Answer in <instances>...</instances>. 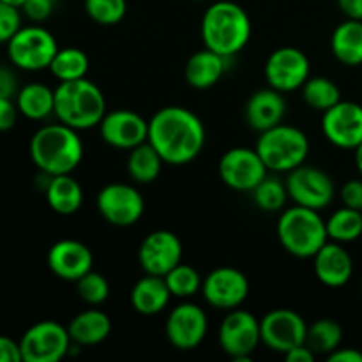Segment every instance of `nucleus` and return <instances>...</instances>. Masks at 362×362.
I'll return each instance as SVG.
<instances>
[{"instance_id":"nucleus-20","label":"nucleus","mask_w":362,"mask_h":362,"mask_svg":"<svg viewBox=\"0 0 362 362\" xmlns=\"http://www.w3.org/2000/svg\"><path fill=\"white\" fill-rule=\"evenodd\" d=\"M48 267L57 278L64 281H74L83 278L92 271L94 255L88 250L87 244L74 239H62L53 244L48 251Z\"/></svg>"},{"instance_id":"nucleus-8","label":"nucleus","mask_w":362,"mask_h":362,"mask_svg":"<svg viewBox=\"0 0 362 362\" xmlns=\"http://www.w3.org/2000/svg\"><path fill=\"white\" fill-rule=\"evenodd\" d=\"M73 341L67 327L55 320H42L25 331L20 339L23 362H59L69 356Z\"/></svg>"},{"instance_id":"nucleus-34","label":"nucleus","mask_w":362,"mask_h":362,"mask_svg":"<svg viewBox=\"0 0 362 362\" xmlns=\"http://www.w3.org/2000/svg\"><path fill=\"white\" fill-rule=\"evenodd\" d=\"M163 278H165L166 285H168L172 297L187 299V297H193L194 293L202 292V283H204V279H202L200 272L193 265H187L180 262V264H177Z\"/></svg>"},{"instance_id":"nucleus-24","label":"nucleus","mask_w":362,"mask_h":362,"mask_svg":"<svg viewBox=\"0 0 362 362\" xmlns=\"http://www.w3.org/2000/svg\"><path fill=\"white\" fill-rule=\"evenodd\" d=\"M226 60L228 59L209 48L193 53L187 59L186 69H184L186 81L193 88H198V90L214 87L225 74Z\"/></svg>"},{"instance_id":"nucleus-7","label":"nucleus","mask_w":362,"mask_h":362,"mask_svg":"<svg viewBox=\"0 0 362 362\" xmlns=\"http://www.w3.org/2000/svg\"><path fill=\"white\" fill-rule=\"evenodd\" d=\"M6 46L11 64L30 73L49 69L53 57L59 52L55 35L37 23L21 27Z\"/></svg>"},{"instance_id":"nucleus-39","label":"nucleus","mask_w":362,"mask_h":362,"mask_svg":"<svg viewBox=\"0 0 362 362\" xmlns=\"http://www.w3.org/2000/svg\"><path fill=\"white\" fill-rule=\"evenodd\" d=\"M59 0H25L21 6V13L34 23L46 21L57 9Z\"/></svg>"},{"instance_id":"nucleus-13","label":"nucleus","mask_w":362,"mask_h":362,"mask_svg":"<svg viewBox=\"0 0 362 362\" xmlns=\"http://www.w3.org/2000/svg\"><path fill=\"white\" fill-rule=\"evenodd\" d=\"M260 334L267 349L285 356L290 350L306 345L308 324L297 311L278 308L260 320Z\"/></svg>"},{"instance_id":"nucleus-4","label":"nucleus","mask_w":362,"mask_h":362,"mask_svg":"<svg viewBox=\"0 0 362 362\" xmlns=\"http://www.w3.org/2000/svg\"><path fill=\"white\" fill-rule=\"evenodd\" d=\"M106 113V99L101 88L87 76L73 81H59L55 88L57 120L73 129H92Z\"/></svg>"},{"instance_id":"nucleus-37","label":"nucleus","mask_w":362,"mask_h":362,"mask_svg":"<svg viewBox=\"0 0 362 362\" xmlns=\"http://www.w3.org/2000/svg\"><path fill=\"white\" fill-rule=\"evenodd\" d=\"M76 292L83 303L90 304V306H99V304L106 303L110 297V283L99 272H87L83 278L76 281Z\"/></svg>"},{"instance_id":"nucleus-43","label":"nucleus","mask_w":362,"mask_h":362,"mask_svg":"<svg viewBox=\"0 0 362 362\" xmlns=\"http://www.w3.org/2000/svg\"><path fill=\"white\" fill-rule=\"evenodd\" d=\"M18 83H16V76H14L13 71L9 67L0 66V95L2 98H16L18 94Z\"/></svg>"},{"instance_id":"nucleus-2","label":"nucleus","mask_w":362,"mask_h":362,"mask_svg":"<svg viewBox=\"0 0 362 362\" xmlns=\"http://www.w3.org/2000/svg\"><path fill=\"white\" fill-rule=\"evenodd\" d=\"M200 30L205 48L232 59L247 46L253 25L243 6L232 0H218L205 9Z\"/></svg>"},{"instance_id":"nucleus-10","label":"nucleus","mask_w":362,"mask_h":362,"mask_svg":"<svg viewBox=\"0 0 362 362\" xmlns=\"http://www.w3.org/2000/svg\"><path fill=\"white\" fill-rule=\"evenodd\" d=\"M285 184L288 198L296 205L322 211L334 200L336 187L329 173L306 163L288 172Z\"/></svg>"},{"instance_id":"nucleus-18","label":"nucleus","mask_w":362,"mask_h":362,"mask_svg":"<svg viewBox=\"0 0 362 362\" xmlns=\"http://www.w3.org/2000/svg\"><path fill=\"white\" fill-rule=\"evenodd\" d=\"M182 243L170 230L151 232L138 247V262L145 274L166 276L182 262Z\"/></svg>"},{"instance_id":"nucleus-36","label":"nucleus","mask_w":362,"mask_h":362,"mask_svg":"<svg viewBox=\"0 0 362 362\" xmlns=\"http://www.w3.org/2000/svg\"><path fill=\"white\" fill-rule=\"evenodd\" d=\"M85 13L103 27L120 23L127 13L126 0H85Z\"/></svg>"},{"instance_id":"nucleus-48","label":"nucleus","mask_w":362,"mask_h":362,"mask_svg":"<svg viewBox=\"0 0 362 362\" xmlns=\"http://www.w3.org/2000/svg\"><path fill=\"white\" fill-rule=\"evenodd\" d=\"M2 2H7V4H11V6H16L21 9V6L25 4V0H2Z\"/></svg>"},{"instance_id":"nucleus-44","label":"nucleus","mask_w":362,"mask_h":362,"mask_svg":"<svg viewBox=\"0 0 362 362\" xmlns=\"http://www.w3.org/2000/svg\"><path fill=\"white\" fill-rule=\"evenodd\" d=\"M338 7L346 20L362 21V0H338Z\"/></svg>"},{"instance_id":"nucleus-3","label":"nucleus","mask_w":362,"mask_h":362,"mask_svg":"<svg viewBox=\"0 0 362 362\" xmlns=\"http://www.w3.org/2000/svg\"><path fill=\"white\" fill-rule=\"evenodd\" d=\"M30 158L46 175L71 173L83 159V141L78 131L66 124H46L32 136Z\"/></svg>"},{"instance_id":"nucleus-30","label":"nucleus","mask_w":362,"mask_h":362,"mask_svg":"<svg viewBox=\"0 0 362 362\" xmlns=\"http://www.w3.org/2000/svg\"><path fill=\"white\" fill-rule=\"evenodd\" d=\"M343 329L332 318H318L308 325L306 345L315 352V356H329L341 346Z\"/></svg>"},{"instance_id":"nucleus-17","label":"nucleus","mask_w":362,"mask_h":362,"mask_svg":"<svg viewBox=\"0 0 362 362\" xmlns=\"http://www.w3.org/2000/svg\"><path fill=\"white\" fill-rule=\"evenodd\" d=\"M322 131L336 147L356 151L362 144V106L341 99L324 112Z\"/></svg>"},{"instance_id":"nucleus-45","label":"nucleus","mask_w":362,"mask_h":362,"mask_svg":"<svg viewBox=\"0 0 362 362\" xmlns=\"http://www.w3.org/2000/svg\"><path fill=\"white\" fill-rule=\"evenodd\" d=\"M329 362H362V352L356 349H336L327 356Z\"/></svg>"},{"instance_id":"nucleus-12","label":"nucleus","mask_w":362,"mask_h":362,"mask_svg":"<svg viewBox=\"0 0 362 362\" xmlns=\"http://www.w3.org/2000/svg\"><path fill=\"white\" fill-rule=\"evenodd\" d=\"M219 179L233 191L251 193L265 177L269 170L262 161L257 148L233 147L221 156L218 163Z\"/></svg>"},{"instance_id":"nucleus-9","label":"nucleus","mask_w":362,"mask_h":362,"mask_svg":"<svg viewBox=\"0 0 362 362\" xmlns=\"http://www.w3.org/2000/svg\"><path fill=\"white\" fill-rule=\"evenodd\" d=\"M218 341L223 352L233 361H250L262 343L260 320L246 310H230L218 331Z\"/></svg>"},{"instance_id":"nucleus-21","label":"nucleus","mask_w":362,"mask_h":362,"mask_svg":"<svg viewBox=\"0 0 362 362\" xmlns=\"http://www.w3.org/2000/svg\"><path fill=\"white\" fill-rule=\"evenodd\" d=\"M313 271L318 281L329 288H341L354 274V260L339 243H325L313 257Z\"/></svg>"},{"instance_id":"nucleus-27","label":"nucleus","mask_w":362,"mask_h":362,"mask_svg":"<svg viewBox=\"0 0 362 362\" xmlns=\"http://www.w3.org/2000/svg\"><path fill=\"white\" fill-rule=\"evenodd\" d=\"M332 55L345 66L362 64V21L345 20L334 28L331 37Z\"/></svg>"},{"instance_id":"nucleus-26","label":"nucleus","mask_w":362,"mask_h":362,"mask_svg":"<svg viewBox=\"0 0 362 362\" xmlns=\"http://www.w3.org/2000/svg\"><path fill=\"white\" fill-rule=\"evenodd\" d=\"M46 202L60 216H71L83 204V187L71 173L49 177L45 187Z\"/></svg>"},{"instance_id":"nucleus-25","label":"nucleus","mask_w":362,"mask_h":362,"mask_svg":"<svg viewBox=\"0 0 362 362\" xmlns=\"http://www.w3.org/2000/svg\"><path fill=\"white\" fill-rule=\"evenodd\" d=\"M71 341L78 346H94L105 341L112 332V320L105 311L98 308H88V310L78 313L67 325Z\"/></svg>"},{"instance_id":"nucleus-49","label":"nucleus","mask_w":362,"mask_h":362,"mask_svg":"<svg viewBox=\"0 0 362 362\" xmlns=\"http://www.w3.org/2000/svg\"><path fill=\"white\" fill-rule=\"evenodd\" d=\"M193 2H204V0H193Z\"/></svg>"},{"instance_id":"nucleus-40","label":"nucleus","mask_w":362,"mask_h":362,"mask_svg":"<svg viewBox=\"0 0 362 362\" xmlns=\"http://www.w3.org/2000/svg\"><path fill=\"white\" fill-rule=\"evenodd\" d=\"M339 198H341L345 207L362 212V179H352L343 184Z\"/></svg>"},{"instance_id":"nucleus-15","label":"nucleus","mask_w":362,"mask_h":362,"mask_svg":"<svg viewBox=\"0 0 362 362\" xmlns=\"http://www.w3.org/2000/svg\"><path fill=\"white\" fill-rule=\"evenodd\" d=\"M202 296L205 303L216 310H235L250 296V281L239 269L218 267L204 278Z\"/></svg>"},{"instance_id":"nucleus-19","label":"nucleus","mask_w":362,"mask_h":362,"mask_svg":"<svg viewBox=\"0 0 362 362\" xmlns=\"http://www.w3.org/2000/svg\"><path fill=\"white\" fill-rule=\"evenodd\" d=\"M99 134L110 147L131 151L148 140V120L133 110H113L99 122Z\"/></svg>"},{"instance_id":"nucleus-29","label":"nucleus","mask_w":362,"mask_h":362,"mask_svg":"<svg viewBox=\"0 0 362 362\" xmlns=\"http://www.w3.org/2000/svg\"><path fill=\"white\" fill-rule=\"evenodd\" d=\"M163 165L165 161H163L161 154L148 141L131 148L129 156H127V173L138 184L154 182L161 173Z\"/></svg>"},{"instance_id":"nucleus-50","label":"nucleus","mask_w":362,"mask_h":362,"mask_svg":"<svg viewBox=\"0 0 362 362\" xmlns=\"http://www.w3.org/2000/svg\"><path fill=\"white\" fill-rule=\"evenodd\" d=\"M361 292H362V281H361Z\"/></svg>"},{"instance_id":"nucleus-33","label":"nucleus","mask_w":362,"mask_h":362,"mask_svg":"<svg viewBox=\"0 0 362 362\" xmlns=\"http://www.w3.org/2000/svg\"><path fill=\"white\" fill-rule=\"evenodd\" d=\"M303 99L308 106L324 113L341 101V90L331 78L310 76L303 85Z\"/></svg>"},{"instance_id":"nucleus-6","label":"nucleus","mask_w":362,"mask_h":362,"mask_svg":"<svg viewBox=\"0 0 362 362\" xmlns=\"http://www.w3.org/2000/svg\"><path fill=\"white\" fill-rule=\"evenodd\" d=\"M255 148L269 172L288 173L306 163L310 156V140L299 127L281 122L262 131Z\"/></svg>"},{"instance_id":"nucleus-16","label":"nucleus","mask_w":362,"mask_h":362,"mask_svg":"<svg viewBox=\"0 0 362 362\" xmlns=\"http://www.w3.org/2000/svg\"><path fill=\"white\" fill-rule=\"evenodd\" d=\"M207 315L193 303H182L173 308L165 325L170 345L182 352L198 349L207 336Z\"/></svg>"},{"instance_id":"nucleus-42","label":"nucleus","mask_w":362,"mask_h":362,"mask_svg":"<svg viewBox=\"0 0 362 362\" xmlns=\"http://www.w3.org/2000/svg\"><path fill=\"white\" fill-rule=\"evenodd\" d=\"M20 361H23L21 359L20 343L7 338V336H0V362H20Z\"/></svg>"},{"instance_id":"nucleus-5","label":"nucleus","mask_w":362,"mask_h":362,"mask_svg":"<svg viewBox=\"0 0 362 362\" xmlns=\"http://www.w3.org/2000/svg\"><path fill=\"white\" fill-rule=\"evenodd\" d=\"M320 211L293 205L285 209L278 221V239L292 257L313 258L329 240L327 226Z\"/></svg>"},{"instance_id":"nucleus-38","label":"nucleus","mask_w":362,"mask_h":362,"mask_svg":"<svg viewBox=\"0 0 362 362\" xmlns=\"http://www.w3.org/2000/svg\"><path fill=\"white\" fill-rule=\"evenodd\" d=\"M21 16H23V13H21L20 7L0 0V45H7L11 37L23 27Z\"/></svg>"},{"instance_id":"nucleus-47","label":"nucleus","mask_w":362,"mask_h":362,"mask_svg":"<svg viewBox=\"0 0 362 362\" xmlns=\"http://www.w3.org/2000/svg\"><path fill=\"white\" fill-rule=\"evenodd\" d=\"M356 165H357V170H359V173L362 177V144L356 148Z\"/></svg>"},{"instance_id":"nucleus-32","label":"nucleus","mask_w":362,"mask_h":362,"mask_svg":"<svg viewBox=\"0 0 362 362\" xmlns=\"http://www.w3.org/2000/svg\"><path fill=\"white\" fill-rule=\"evenodd\" d=\"M329 240L345 244L354 243L362 235V212L343 205L325 221Z\"/></svg>"},{"instance_id":"nucleus-22","label":"nucleus","mask_w":362,"mask_h":362,"mask_svg":"<svg viewBox=\"0 0 362 362\" xmlns=\"http://www.w3.org/2000/svg\"><path fill=\"white\" fill-rule=\"evenodd\" d=\"M246 122L251 129L267 131L283 122L286 113V101L283 92L267 87L255 92L246 103Z\"/></svg>"},{"instance_id":"nucleus-1","label":"nucleus","mask_w":362,"mask_h":362,"mask_svg":"<svg viewBox=\"0 0 362 362\" xmlns=\"http://www.w3.org/2000/svg\"><path fill=\"white\" fill-rule=\"evenodd\" d=\"M148 144L163 161L182 166L204 151L205 126L200 117L184 106H165L148 120Z\"/></svg>"},{"instance_id":"nucleus-28","label":"nucleus","mask_w":362,"mask_h":362,"mask_svg":"<svg viewBox=\"0 0 362 362\" xmlns=\"http://www.w3.org/2000/svg\"><path fill=\"white\" fill-rule=\"evenodd\" d=\"M18 112L30 120H45L55 110V90L45 83H28L18 90L14 98Z\"/></svg>"},{"instance_id":"nucleus-41","label":"nucleus","mask_w":362,"mask_h":362,"mask_svg":"<svg viewBox=\"0 0 362 362\" xmlns=\"http://www.w3.org/2000/svg\"><path fill=\"white\" fill-rule=\"evenodd\" d=\"M18 106L13 98L0 95V131H9L18 120Z\"/></svg>"},{"instance_id":"nucleus-14","label":"nucleus","mask_w":362,"mask_h":362,"mask_svg":"<svg viewBox=\"0 0 362 362\" xmlns=\"http://www.w3.org/2000/svg\"><path fill=\"white\" fill-rule=\"evenodd\" d=\"M264 73L269 87L285 94L303 88L311 76V62L303 49L283 46L269 55Z\"/></svg>"},{"instance_id":"nucleus-46","label":"nucleus","mask_w":362,"mask_h":362,"mask_svg":"<svg viewBox=\"0 0 362 362\" xmlns=\"http://www.w3.org/2000/svg\"><path fill=\"white\" fill-rule=\"evenodd\" d=\"M285 359L288 362H313L317 359V356H315V352L308 345H300L286 352Z\"/></svg>"},{"instance_id":"nucleus-11","label":"nucleus","mask_w":362,"mask_h":362,"mask_svg":"<svg viewBox=\"0 0 362 362\" xmlns=\"http://www.w3.org/2000/svg\"><path fill=\"white\" fill-rule=\"evenodd\" d=\"M95 205L106 223L113 226L136 225L145 212V200L140 191L131 184H106L95 198Z\"/></svg>"},{"instance_id":"nucleus-35","label":"nucleus","mask_w":362,"mask_h":362,"mask_svg":"<svg viewBox=\"0 0 362 362\" xmlns=\"http://www.w3.org/2000/svg\"><path fill=\"white\" fill-rule=\"evenodd\" d=\"M253 200L257 207L264 212H279L288 200L286 184L278 177L267 175L253 191Z\"/></svg>"},{"instance_id":"nucleus-31","label":"nucleus","mask_w":362,"mask_h":362,"mask_svg":"<svg viewBox=\"0 0 362 362\" xmlns=\"http://www.w3.org/2000/svg\"><path fill=\"white\" fill-rule=\"evenodd\" d=\"M88 57L80 48H59L49 64V73L59 81H73L85 78L88 73Z\"/></svg>"},{"instance_id":"nucleus-23","label":"nucleus","mask_w":362,"mask_h":362,"mask_svg":"<svg viewBox=\"0 0 362 362\" xmlns=\"http://www.w3.org/2000/svg\"><path fill=\"white\" fill-rule=\"evenodd\" d=\"M170 299H172V293L163 276L145 274L134 283L131 290V306L136 313L145 315V317L165 311Z\"/></svg>"}]
</instances>
